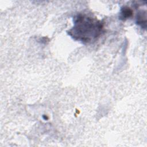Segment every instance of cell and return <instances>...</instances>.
Here are the masks:
<instances>
[{"mask_svg": "<svg viewBox=\"0 0 147 147\" xmlns=\"http://www.w3.org/2000/svg\"><path fill=\"white\" fill-rule=\"evenodd\" d=\"M120 14H121L120 19L124 20L131 17L133 14V11L129 7L126 6H123V7L121 8Z\"/></svg>", "mask_w": 147, "mask_h": 147, "instance_id": "2", "label": "cell"}, {"mask_svg": "<svg viewBox=\"0 0 147 147\" xmlns=\"http://www.w3.org/2000/svg\"><path fill=\"white\" fill-rule=\"evenodd\" d=\"M103 28V24L100 21L80 14L74 18V26L68 33L75 40L89 43L99 37Z\"/></svg>", "mask_w": 147, "mask_h": 147, "instance_id": "1", "label": "cell"}, {"mask_svg": "<svg viewBox=\"0 0 147 147\" xmlns=\"http://www.w3.org/2000/svg\"><path fill=\"white\" fill-rule=\"evenodd\" d=\"M137 23L142 28L146 27V12H140L138 14L137 17Z\"/></svg>", "mask_w": 147, "mask_h": 147, "instance_id": "3", "label": "cell"}]
</instances>
